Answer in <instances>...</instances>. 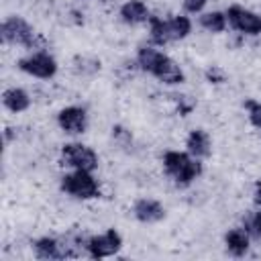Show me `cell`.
<instances>
[{
    "label": "cell",
    "instance_id": "obj_15",
    "mask_svg": "<svg viewBox=\"0 0 261 261\" xmlns=\"http://www.w3.org/2000/svg\"><path fill=\"white\" fill-rule=\"evenodd\" d=\"M31 104H33L31 94H29L24 88H20V86H8V88L2 92V106H4L8 112H12V114H22V112H27V110L31 108Z\"/></svg>",
    "mask_w": 261,
    "mask_h": 261
},
{
    "label": "cell",
    "instance_id": "obj_11",
    "mask_svg": "<svg viewBox=\"0 0 261 261\" xmlns=\"http://www.w3.org/2000/svg\"><path fill=\"white\" fill-rule=\"evenodd\" d=\"M151 8L145 0H124L118 8V18L120 22H124L126 27H139V24H147V20L151 18Z\"/></svg>",
    "mask_w": 261,
    "mask_h": 261
},
{
    "label": "cell",
    "instance_id": "obj_23",
    "mask_svg": "<svg viewBox=\"0 0 261 261\" xmlns=\"http://www.w3.org/2000/svg\"><path fill=\"white\" fill-rule=\"evenodd\" d=\"M173 104H175L179 116H188L196 108V100L186 96V94H173Z\"/></svg>",
    "mask_w": 261,
    "mask_h": 261
},
{
    "label": "cell",
    "instance_id": "obj_6",
    "mask_svg": "<svg viewBox=\"0 0 261 261\" xmlns=\"http://www.w3.org/2000/svg\"><path fill=\"white\" fill-rule=\"evenodd\" d=\"M226 20L232 31H237L243 37H261V14L243 6V4H230L226 6Z\"/></svg>",
    "mask_w": 261,
    "mask_h": 261
},
{
    "label": "cell",
    "instance_id": "obj_12",
    "mask_svg": "<svg viewBox=\"0 0 261 261\" xmlns=\"http://www.w3.org/2000/svg\"><path fill=\"white\" fill-rule=\"evenodd\" d=\"M165 55L167 53L161 47H157V45H151V43L149 45H141L137 49V53H135V65L143 73L153 75L157 71V67L161 65V61L165 59Z\"/></svg>",
    "mask_w": 261,
    "mask_h": 261
},
{
    "label": "cell",
    "instance_id": "obj_25",
    "mask_svg": "<svg viewBox=\"0 0 261 261\" xmlns=\"http://www.w3.org/2000/svg\"><path fill=\"white\" fill-rule=\"evenodd\" d=\"M204 77H206L208 84L218 86V84H224V82H226V71H224L220 65H210V67L204 71Z\"/></svg>",
    "mask_w": 261,
    "mask_h": 261
},
{
    "label": "cell",
    "instance_id": "obj_19",
    "mask_svg": "<svg viewBox=\"0 0 261 261\" xmlns=\"http://www.w3.org/2000/svg\"><path fill=\"white\" fill-rule=\"evenodd\" d=\"M147 33H149V43L151 45L165 47V45L171 43L169 29H167V18H163L159 14H151V18L147 20Z\"/></svg>",
    "mask_w": 261,
    "mask_h": 261
},
{
    "label": "cell",
    "instance_id": "obj_16",
    "mask_svg": "<svg viewBox=\"0 0 261 261\" xmlns=\"http://www.w3.org/2000/svg\"><path fill=\"white\" fill-rule=\"evenodd\" d=\"M186 151L196 159H206L212 153V137L206 128H192L186 137Z\"/></svg>",
    "mask_w": 261,
    "mask_h": 261
},
{
    "label": "cell",
    "instance_id": "obj_18",
    "mask_svg": "<svg viewBox=\"0 0 261 261\" xmlns=\"http://www.w3.org/2000/svg\"><path fill=\"white\" fill-rule=\"evenodd\" d=\"M167 29H169V39L171 43H177V41H184L192 35L194 31V20L190 18V14L186 12H179V14H171L167 16Z\"/></svg>",
    "mask_w": 261,
    "mask_h": 261
},
{
    "label": "cell",
    "instance_id": "obj_5",
    "mask_svg": "<svg viewBox=\"0 0 261 261\" xmlns=\"http://www.w3.org/2000/svg\"><path fill=\"white\" fill-rule=\"evenodd\" d=\"M59 163L67 169H84V171H96L100 165L98 153L82 143V141H69L61 145L59 149Z\"/></svg>",
    "mask_w": 261,
    "mask_h": 261
},
{
    "label": "cell",
    "instance_id": "obj_14",
    "mask_svg": "<svg viewBox=\"0 0 261 261\" xmlns=\"http://www.w3.org/2000/svg\"><path fill=\"white\" fill-rule=\"evenodd\" d=\"M153 77H155L159 84H163V86L175 88V86H181V84L186 82V71H184V67H181L173 57L165 55V59L161 61V65L157 67V71L153 73Z\"/></svg>",
    "mask_w": 261,
    "mask_h": 261
},
{
    "label": "cell",
    "instance_id": "obj_2",
    "mask_svg": "<svg viewBox=\"0 0 261 261\" xmlns=\"http://www.w3.org/2000/svg\"><path fill=\"white\" fill-rule=\"evenodd\" d=\"M0 37H2V43L10 45V47H22L27 51L47 49L43 37L33 29V24L27 18H22L18 14H8L2 20Z\"/></svg>",
    "mask_w": 261,
    "mask_h": 261
},
{
    "label": "cell",
    "instance_id": "obj_27",
    "mask_svg": "<svg viewBox=\"0 0 261 261\" xmlns=\"http://www.w3.org/2000/svg\"><path fill=\"white\" fill-rule=\"evenodd\" d=\"M253 196H255V202H257V204H261V179H257V181H255Z\"/></svg>",
    "mask_w": 261,
    "mask_h": 261
},
{
    "label": "cell",
    "instance_id": "obj_9",
    "mask_svg": "<svg viewBox=\"0 0 261 261\" xmlns=\"http://www.w3.org/2000/svg\"><path fill=\"white\" fill-rule=\"evenodd\" d=\"M57 126L67 137H82L90 126V114L80 104H67L57 112Z\"/></svg>",
    "mask_w": 261,
    "mask_h": 261
},
{
    "label": "cell",
    "instance_id": "obj_7",
    "mask_svg": "<svg viewBox=\"0 0 261 261\" xmlns=\"http://www.w3.org/2000/svg\"><path fill=\"white\" fill-rule=\"evenodd\" d=\"M75 243L69 239H59V237H39L33 241V253L37 259H69V257H77L80 253L75 251Z\"/></svg>",
    "mask_w": 261,
    "mask_h": 261
},
{
    "label": "cell",
    "instance_id": "obj_10",
    "mask_svg": "<svg viewBox=\"0 0 261 261\" xmlns=\"http://www.w3.org/2000/svg\"><path fill=\"white\" fill-rule=\"evenodd\" d=\"M133 216L141 224H157V222H161L167 216V210H165V206L159 200L149 198V196H143V198L135 200V204H133Z\"/></svg>",
    "mask_w": 261,
    "mask_h": 261
},
{
    "label": "cell",
    "instance_id": "obj_4",
    "mask_svg": "<svg viewBox=\"0 0 261 261\" xmlns=\"http://www.w3.org/2000/svg\"><path fill=\"white\" fill-rule=\"evenodd\" d=\"M16 67L29 75V77H35V80H43V82H49L57 75L59 71V63L55 59V55L47 49H39V51H29L27 55H22L18 61H16Z\"/></svg>",
    "mask_w": 261,
    "mask_h": 261
},
{
    "label": "cell",
    "instance_id": "obj_13",
    "mask_svg": "<svg viewBox=\"0 0 261 261\" xmlns=\"http://www.w3.org/2000/svg\"><path fill=\"white\" fill-rule=\"evenodd\" d=\"M251 232L241 224V226H232L224 232V247L232 257H245L251 249Z\"/></svg>",
    "mask_w": 261,
    "mask_h": 261
},
{
    "label": "cell",
    "instance_id": "obj_24",
    "mask_svg": "<svg viewBox=\"0 0 261 261\" xmlns=\"http://www.w3.org/2000/svg\"><path fill=\"white\" fill-rule=\"evenodd\" d=\"M243 226L251 232L253 239H261V210L249 214V216L243 220Z\"/></svg>",
    "mask_w": 261,
    "mask_h": 261
},
{
    "label": "cell",
    "instance_id": "obj_1",
    "mask_svg": "<svg viewBox=\"0 0 261 261\" xmlns=\"http://www.w3.org/2000/svg\"><path fill=\"white\" fill-rule=\"evenodd\" d=\"M163 171L165 175L177 186V188H190L204 171L202 159H196L188 151L179 149H169L161 155Z\"/></svg>",
    "mask_w": 261,
    "mask_h": 261
},
{
    "label": "cell",
    "instance_id": "obj_26",
    "mask_svg": "<svg viewBox=\"0 0 261 261\" xmlns=\"http://www.w3.org/2000/svg\"><path fill=\"white\" fill-rule=\"evenodd\" d=\"M208 6V0H181V10L190 16H196V14H202Z\"/></svg>",
    "mask_w": 261,
    "mask_h": 261
},
{
    "label": "cell",
    "instance_id": "obj_21",
    "mask_svg": "<svg viewBox=\"0 0 261 261\" xmlns=\"http://www.w3.org/2000/svg\"><path fill=\"white\" fill-rule=\"evenodd\" d=\"M112 141L122 147V149H130L133 147V135L128 128H124L122 124H114L112 126Z\"/></svg>",
    "mask_w": 261,
    "mask_h": 261
},
{
    "label": "cell",
    "instance_id": "obj_22",
    "mask_svg": "<svg viewBox=\"0 0 261 261\" xmlns=\"http://www.w3.org/2000/svg\"><path fill=\"white\" fill-rule=\"evenodd\" d=\"M245 110H247V118H249L251 126L261 130V102L259 100H247L245 102Z\"/></svg>",
    "mask_w": 261,
    "mask_h": 261
},
{
    "label": "cell",
    "instance_id": "obj_8",
    "mask_svg": "<svg viewBox=\"0 0 261 261\" xmlns=\"http://www.w3.org/2000/svg\"><path fill=\"white\" fill-rule=\"evenodd\" d=\"M122 249V234L116 228H106L104 232L90 234L86 239V255L92 259H106L118 255Z\"/></svg>",
    "mask_w": 261,
    "mask_h": 261
},
{
    "label": "cell",
    "instance_id": "obj_3",
    "mask_svg": "<svg viewBox=\"0 0 261 261\" xmlns=\"http://www.w3.org/2000/svg\"><path fill=\"white\" fill-rule=\"evenodd\" d=\"M59 190L80 202H90L102 196V188L94 171H84V169H69L67 173L61 175L59 179Z\"/></svg>",
    "mask_w": 261,
    "mask_h": 261
},
{
    "label": "cell",
    "instance_id": "obj_17",
    "mask_svg": "<svg viewBox=\"0 0 261 261\" xmlns=\"http://www.w3.org/2000/svg\"><path fill=\"white\" fill-rule=\"evenodd\" d=\"M198 24L202 31H206L210 35H222L228 29L226 12L224 10H204L202 14H198Z\"/></svg>",
    "mask_w": 261,
    "mask_h": 261
},
{
    "label": "cell",
    "instance_id": "obj_20",
    "mask_svg": "<svg viewBox=\"0 0 261 261\" xmlns=\"http://www.w3.org/2000/svg\"><path fill=\"white\" fill-rule=\"evenodd\" d=\"M71 69L80 77H92L100 71V59L92 55H75L71 61Z\"/></svg>",
    "mask_w": 261,
    "mask_h": 261
}]
</instances>
